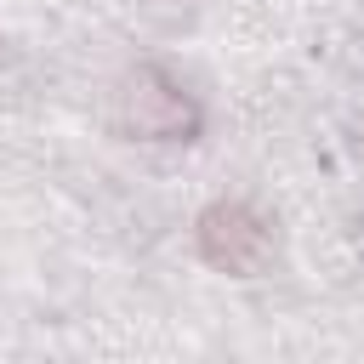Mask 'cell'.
<instances>
[{"mask_svg": "<svg viewBox=\"0 0 364 364\" xmlns=\"http://www.w3.org/2000/svg\"><path fill=\"white\" fill-rule=\"evenodd\" d=\"M205 114L193 102V91L159 68V63H136L119 74L114 85V131L119 136H136V142H188L199 136Z\"/></svg>", "mask_w": 364, "mask_h": 364, "instance_id": "6da1fadb", "label": "cell"}, {"mask_svg": "<svg viewBox=\"0 0 364 364\" xmlns=\"http://www.w3.org/2000/svg\"><path fill=\"white\" fill-rule=\"evenodd\" d=\"M193 245H199V256H205L216 273L245 279V273H256V267L267 262V250H273V222H267L250 199H216V205L199 210Z\"/></svg>", "mask_w": 364, "mask_h": 364, "instance_id": "7a4b0ae2", "label": "cell"}]
</instances>
